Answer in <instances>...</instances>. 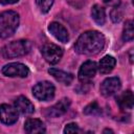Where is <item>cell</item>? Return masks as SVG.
<instances>
[{
  "instance_id": "cell-1",
  "label": "cell",
  "mask_w": 134,
  "mask_h": 134,
  "mask_svg": "<svg viewBox=\"0 0 134 134\" xmlns=\"http://www.w3.org/2000/svg\"><path fill=\"white\" fill-rule=\"evenodd\" d=\"M105 37L97 30H87L83 32L74 44V50L79 54L94 55L105 47Z\"/></svg>"
},
{
  "instance_id": "cell-2",
  "label": "cell",
  "mask_w": 134,
  "mask_h": 134,
  "mask_svg": "<svg viewBox=\"0 0 134 134\" xmlns=\"http://www.w3.org/2000/svg\"><path fill=\"white\" fill-rule=\"evenodd\" d=\"M19 14L15 10H5L0 14V38L12 37L19 26Z\"/></svg>"
},
{
  "instance_id": "cell-3",
  "label": "cell",
  "mask_w": 134,
  "mask_h": 134,
  "mask_svg": "<svg viewBox=\"0 0 134 134\" xmlns=\"http://www.w3.org/2000/svg\"><path fill=\"white\" fill-rule=\"evenodd\" d=\"M31 45L27 40H17L7 43L1 49V54L4 59H14L27 54L30 51Z\"/></svg>"
},
{
  "instance_id": "cell-4",
  "label": "cell",
  "mask_w": 134,
  "mask_h": 134,
  "mask_svg": "<svg viewBox=\"0 0 134 134\" xmlns=\"http://www.w3.org/2000/svg\"><path fill=\"white\" fill-rule=\"evenodd\" d=\"M54 92H55V88L53 84L48 81L39 82L32 87V95L37 99L43 102L52 99L54 96Z\"/></svg>"
},
{
  "instance_id": "cell-5",
  "label": "cell",
  "mask_w": 134,
  "mask_h": 134,
  "mask_svg": "<svg viewBox=\"0 0 134 134\" xmlns=\"http://www.w3.org/2000/svg\"><path fill=\"white\" fill-rule=\"evenodd\" d=\"M41 53L45 61L51 65L59 63L63 57V49L53 43H46L41 48Z\"/></svg>"
},
{
  "instance_id": "cell-6",
  "label": "cell",
  "mask_w": 134,
  "mask_h": 134,
  "mask_svg": "<svg viewBox=\"0 0 134 134\" xmlns=\"http://www.w3.org/2000/svg\"><path fill=\"white\" fill-rule=\"evenodd\" d=\"M2 73L5 76L9 77H26L29 74V69L25 64L15 62V63H9L1 69Z\"/></svg>"
},
{
  "instance_id": "cell-7",
  "label": "cell",
  "mask_w": 134,
  "mask_h": 134,
  "mask_svg": "<svg viewBox=\"0 0 134 134\" xmlns=\"http://www.w3.org/2000/svg\"><path fill=\"white\" fill-rule=\"evenodd\" d=\"M96 71H97V65L94 61L88 60L84 62L79 70V74H77L79 81L83 84L89 83L95 76Z\"/></svg>"
},
{
  "instance_id": "cell-8",
  "label": "cell",
  "mask_w": 134,
  "mask_h": 134,
  "mask_svg": "<svg viewBox=\"0 0 134 134\" xmlns=\"http://www.w3.org/2000/svg\"><path fill=\"white\" fill-rule=\"evenodd\" d=\"M121 88V82L119 80V77L117 76H111V77H107L106 80L103 81V83L100 84L99 90L103 96L108 97L111 96L113 94H115L116 92H118Z\"/></svg>"
},
{
  "instance_id": "cell-9",
  "label": "cell",
  "mask_w": 134,
  "mask_h": 134,
  "mask_svg": "<svg viewBox=\"0 0 134 134\" xmlns=\"http://www.w3.org/2000/svg\"><path fill=\"white\" fill-rule=\"evenodd\" d=\"M19 118L18 111L15 107L7 105V104H2L0 105V120L4 125H14Z\"/></svg>"
},
{
  "instance_id": "cell-10",
  "label": "cell",
  "mask_w": 134,
  "mask_h": 134,
  "mask_svg": "<svg viewBox=\"0 0 134 134\" xmlns=\"http://www.w3.org/2000/svg\"><path fill=\"white\" fill-rule=\"evenodd\" d=\"M69 106H70V99L67 98V97L62 98L61 100H59L53 106L47 108V110L45 111V115L48 116V117H58V116H61V115H63L64 113L67 112Z\"/></svg>"
},
{
  "instance_id": "cell-11",
  "label": "cell",
  "mask_w": 134,
  "mask_h": 134,
  "mask_svg": "<svg viewBox=\"0 0 134 134\" xmlns=\"http://www.w3.org/2000/svg\"><path fill=\"white\" fill-rule=\"evenodd\" d=\"M48 30L49 32L60 42L62 43H67L69 40V34L67 29L59 22H51L48 25Z\"/></svg>"
},
{
  "instance_id": "cell-12",
  "label": "cell",
  "mask_w": 134,
  "mask_h": 134,
  "mask_svg": "<svg viewBox=\"0 0 134 134\" xmlns=\"http://www.w3.org/2000/svg\"><path fill=\"white\" fill-rule=\"evenodd\" d=\"M15 108L17 109V111L21 114H31L35 112V107L34 104L25 96H18L15 99Z\"/></svg>"
},
{
  "instance_id": "cell-13",
  "label": "cell",
  "mask_w": 134,
  "mask_h": 134,
  "mask_svg": "<svg viewBox=\"0 0 134 134\" xmlns=\"http://www.w3.org/2000/svg\"><path fill=\"white\" fill-rule=\"evenodd\" d=\"M24 130L28 134L45 133V131H46L44 122L38 118H27L24 124Z\"/></svg>"
},
{
  "instance_id": "cell-14",
  "label": "cell",
  "mask_w": 134,
  "mask_h": 134,
  "mask_svg": "<svg viewBox=\"0 0 134 134\" xmlns=\"http://www.w3.org/2000/svg\"><path fill=\"white\" fill-rule=\"evenodd\" d=\"M116 102L121 110H131L134 104V95L131 90H127L121 92L117 97Z\"/></svg>"
},
{
  "instance_id": "cell-15",
  "label": "cell",
  "mask_w": 134,
  "mask_h": 134,
  "mask_svg": "<svg viewBox=\"0 0 134 134\" xmlns=\"http://www.w3.org/2000/svg\"><path fill=\"white\" fill-rule=\"evenodd\" d=\"M48 73L50 75H52L58 82H61V83H63L64 85H67V86H69L72 83L73 79H74L72 73H69V72H66V71H63V70L57 69V68L48 69Z\"/></svg>"
},
{
  "instance_id": "cell-16",
  "label": "cell",
  "mask_w": 134,
  "mask_h": 134,
  "mask_svg": "<svg viewBox=\"0 0 134 134\" xmlns=\"http://www.w3.org/2000/svg\"><path fill=\"white\" fill-rule=\"evenodd\" d=\"M115 65H116L115 58L112 57V55L107 54L103 59H100V61L98 63V66H97V69L102 74H108L114 69Z\"/></svg>"
},
{
  "instance_id": "cell-17",
  "label": "cell",
  "mask_w": 134,
  "mask_h": 134,
  "mask_svg": "<svg viewBox=\"0 0 134 134\" xmlns=\"http://www.w3.org/2000/svg\"><path fill=\"white\" fill-rule=\"evenodd\" d=\"M91 17L98 25H104L106 22V10L103 6L94 4L91 8Z\"/></svg>"
},
{
  "instance_id": "cell-18",
  "label": "cell",
  "mask_w": 134,
  "mask_h": 134,
  "mask_svg": "<svg viewBox=\"0 0 134 134\" xmlns=\"http://www.w3.org/2000/svg\"><path fill=\"white\" fill-rule=\"evenodd\" d=\"M121 38L125 42H129L132 41L134 38V24L132 20H127L124 28H122V34H121Z\"/></svg>"
},
{
  "instance_id": "cell-19",
  "label": "cell",
  "mask_w": 134,
  "mask_h": 134,
  "mask_svg": "<svg viewBox=\"0 0 134 134\" xmlns=\"http://www.w3.org/2000/svg\"><path fill=\"white\" fill-rule=\"evenodd\" d=\"M122 17H124V9H122V7L120 6V4L117 5V6H114L113 9H112L111 13H110V18H111V20H112L114 23H118V22L122 19Z\"/></svg>"
},
{
  "instance_id": "cell-20",
  "label": "cell",
  "mask_w": 134,
  "mask_h": 134,
  "mask_svg": "<svg viewBox=\"0 0 134 134\" xmlns=\"http://www.w3.org/2000/svg\"><path fill=\"white\" fill-rule=\"evenodd\" d=\"M102 112L100 107L98 106V104L96 102H92L90 103L88 106L85 107L84 109V113L87 115H98Z\"/></svg>"
},
{
  "instance_id": "cell-21",
  "label": "cell",
  "mask_w": 134,
  "mask_h": 134,
  "mask_svg": "<svg viewBox=\"0 0 134 134\" xmlns=\"http://www.w3.org/2000/svg\"><path fill=\"white\" fill-rule=\"evenodd\" d=\"M54 0H36V3L42 13H48L53 4Z\"/></svg>"
},
{
  "instance_id": "cell-22",
  "label": "cell",
  "mask_w": 134,
  "mask_h": 134,
  "mask_svg": "<svg viewBox=\"0 0 134 134\" xmlns=\"http://www.w3.org/2000/svg\"><path fill=\"white\" fill-rule=\"evenodd\" d=\"M64 133H77L80 132V128L77 126V124L75 122H70V124H67L63 130Z\"/></svg>"
},
{
  "instance_id": "cell-23",
  "label": "cell",
  "mask_w": 134,
  "mask_h": 134,
  "mask_svg": "<svg viewBox=\"0 0 134 134\" xmlns=\"http://www.w3.org/2000/svg\"><path fill=\"white\" fill-rule=\"evenodd\" d=\"M103 2L110 6H113V7L120 4V0H103Z\"/></svg>"
},
{
  "instance_id": "cell-24",
  "label": "cell",
  "mask_w": 134,
  "mask_h": 134,
  "mask_svg": "<svg viewBox=\"0 0 134 134\" xmlns=\"http://www.w3.org/2000/svg\"><path fill=\"white\" fill-rule=\"evenodd\" d=\"M19 0H0V3L3 5H7V4H14L17 3Z\"/></svg>"
},
{
  "instance_id": "cell-25",
  "label": "cell",
  "mask_w": 134,
  "mask_h": 134,
  "mask_svg": "<svg viewBox=\"0 0 134 134\" xmlns=\"http://www.w3.org/2000/svg\"><path fill=\"white\" fill-rule=\"evenodd\" d=\"M105 132H111V133H113V131L110 130V129H105V130H104V133H105Z\"/></svg>"
}]
</instances>
